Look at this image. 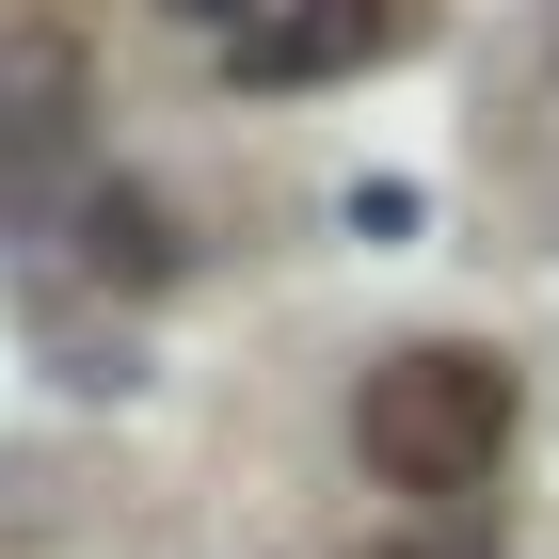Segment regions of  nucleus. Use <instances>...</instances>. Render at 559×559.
<instances>
[{
	"label": "nucleus",
	"instance_id": "nucleus-4",
	"mask_svg": "<svg viewBox=\"0 0 559 559\" xmlns=\"http://www.w3.org/2000/svg\"><path fill=\"white\" fill-rule=\"evenodd\" d=\"M81 257L144 288V272H176V240H160V209H144V192H96V209H81Z\"/></svg>",
	"mask_w": 559,
	"mask_h": 559
},
{
	"label": "nucleus",
	"instance_id": "nucleus-2",
	"mask_svg": "<svg viewBox=\"0 0 559 559\" xmlns=\"http://www.w3.org/2000/svg\"><path fill=\"white\" fill-rule=\"evenodd\" d=\"M96 144V64L64 33H0V192H64Z\"/></svg>",
	"mask_w": 559,
	"mask_h": 559
},
{
	"label": "nucleus",
	"instance_id": "nucleus-3",
	"mask_svg": "<svg viewBox=\"0 0 559 559\" xmlns=\"http://www.w3.org/2000/svg\"><path fill=\"white\" fill-rule=\"evenodd\" d=\"M431 33V0H272L240 33V81L257 96H304V81H352V64H400Z\"/></svg>",
	"mask_w": 559,
	"mask_h": 559
},
{
	"label": "nucleus",
	"instance_id": "nucleus-1",
	"mask_svg": "<svg viewBox=\"0 0 559 559\" xmlns=\"http://www.w3.org/2000/svg\"><path fill=\"white\" fill-rule=\"evenodd\" d=\"M512 431H527V384H512V352H479V336H416L352 384V448H368L384 496H479L512 464Z\"/></svg>",
	"mask_w": 559,
	"mask_h": 559
},
{
	"label": "nucleus",
	"instance_id": "nucleus-5",
	"mask_svg": "<svg viewBox=\"0 0 559 559\" xmlns=\"http://www.w3.org/2000/svg\"><path fill=\"white\" fill-rule=\"evenodd\" d=\"M176 16H209V33H257V16H272V0H176Z\"/></svg>",
	"mask_w": 559,
	"mask_h": 559
}]
</instances>
